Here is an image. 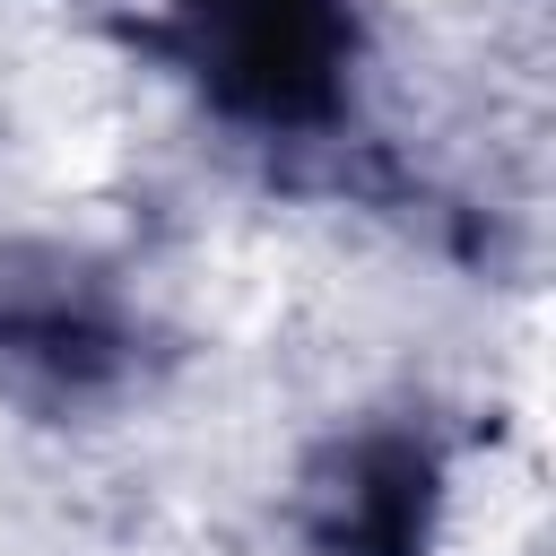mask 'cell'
Instances as JSON below:
<instances>
[{
    "label": "cell",
    "mask_w": 556,
    "mask_h": 556,
    "mask_svg": "<svg viewBox=\"0 0 556 556\" xmlns=\"http://www.w3.org/2000/svg\"><path fill=\"white\" fill-rule=\"evenodd\" d=\"M191 17V52L208 70V87L235 113L261 122H313L339 96V0H182Z\"/></svg>",
    "instance_id": "6da1fadb"
}]
</instances>
